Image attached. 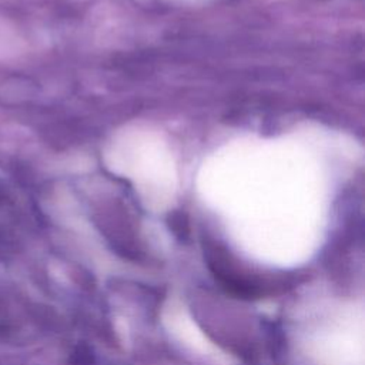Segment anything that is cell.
Segmentation results:
<instances>
[{
  "mask_svg": "<svg viewBox=\"0 0 365 365\" xmlns=\"http://www.w3.org/2000/svg\"><path fill=\"white\" fill-rule=\"evenodd\" d=\"M74 356H76L77 365H90L93 362V355L86 348H77V351L74 352Z\"/></svg>",
  "mask_w": 365,
  "mask_h": 365,
  "instance_id": "obj_2",
  "label": "cell"
},
{
  "mask_svg": "<svg viewBox=\"0 0 365 365\" xmlns=\"http://www.w3.org/2000/svg\"><path fill=\"white\" fill-rule=\"evenodd\" d=\"M170 227L175 232V235H178L180 238H187L188 224H187V220L184 218V215L173 214V217L170 218Z\"/></svg>",
  "mask_w": 365,
  "mask_h": 365,
  "instance_id": "obj_1",
  "label": "cell"
}]
</instances>
